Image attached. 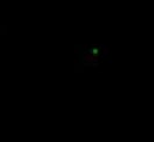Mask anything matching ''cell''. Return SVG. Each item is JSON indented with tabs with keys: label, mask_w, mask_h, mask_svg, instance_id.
Segmentation results:
<instances>
[]
</instances>
